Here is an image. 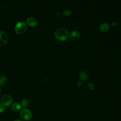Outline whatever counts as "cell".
<instances>
[{"label": "cell", "instance_id": "1", "mask_svg": "<svg viewBox=\"0 0 121 121\" xmlns=\"http://www.w3.org/2000/svg\"><path fill=\"white\" fill-rule=\"evenodd\" d=\"M55 36L59 40L64 41L67 40L69 36L68 31L64 28H58L55 31Z\"/></svg>", "mask_w": 121, "mask_h": 121}, {"label": "cell", "instance_id": "2", "mask_svg": "<svg viewBox=\"0 0 121 121\" xmlns=\"http://www.w3.org/2000/svg\"><path fill=\"white\" fill-rule=\"evenodd\" d=\"M27 29V26L25 22L20 21L18 22L15 26V31L18 35H22L26 32Z\"/></svg>", "mask_w": 121, "mask_h": 121}, {"label": "cell", "instance_id": "3", "mask_svg": "<svg viewBox=\"0 0 121 121\" xmlns=\"http://www.w3.org/2000/svg\"><path fill=\"white\" fill-rule=\"evenodd\" d=\"M20 116L21 118L24 120H29L32 117L31 112L26 108L22 110L20 112Z\"/></svg>", "mask_w": 121, "mask_h": 121}, {"label": "cell", "instance_id": "4", "mask_svg": "<svg viewBox=\"0 0 121 121\" xmlns=\"http://www.w3.org/2000/svg\"><path fill=\"white\" fill-rule=\"evenodd\" d=\"M0 102L5 106H9L12 102V98L10 95H5L1 97Z\"/></svg>", "mask_w": 121, "mask_h": 121}, {"label": "cell", "instance_id": "5", "mask_svg": "<svg viewBox=\"0 0 121 121\" xmlns=\"http://www.w3.org/2000/svg\"><path fill=\"white\" fill-rule=\"evenodd\" d=\"M8 35L4 31H0V45H5L8 41Z\"/></svg>", "mask_w": 121, "mask_h": 121}, {"label": "cell", "instance_id": "6", "mask_svg": "<svg viewBox=\"0 0 121 121\" xmlns=\"http://www.w3.org/2000/svg\"><path fill=\"white\" fill-rule=\"evenodd\" d=\"M26 23L30 26L34 27L37 26L38 24V21L35 17H30L27 19Z\"/></svg>", "mask_w": 121, "mask_h": 121}, {"label": "cell", "instance_id": "7", "mask_svg": "<svg viewBox=\"0 0 121 121\" xmlns=\"http://www.w3.org/2000/svg\"><path fill=\"white\" fill-rule=\"evenodd\" d=\"M80 36V34L79 32L77 31H73L70 32L69 35V37L70 40L72 41H75L78 40Z\"/></svg>", "mask_w": 121, "mask_h": 121}, {"label": "cell", "instance_id": "8", "mask_svg": "<svg viewBox=\"0 0 121 121\" xmlns=\"http://www.w3.org/2000/svg\"><path fill=\"white\" fill-rule=\"evenodd\" d=\"M111 26L107 23H104L100 25L99 26V29L103 32H106L109 30Z\"/></svg>", "mask_w": 121, "mask_h": 121}, {"label": "cell", "instance_id": "9", "mask_svg": "<svg viewBox=\"0 0 121 121\" xmlns=\"http://www.w3.org/2000/svg\"><path fill=\"white\" fill-rule=\"evenodd\" d=\"M11 109L14 112H18L21 109V105L18 103H14L12 104L11 106Z\"/></svg>", "mask_w": 121, "mask_h": 121}, {"label": "cell", "instance_id": "10", "mask_svg": "<svg viewBox=\"0 0 121 121\" xmlns=\"http://www.w3.org/2000/svg\"><path fill=\"white\" fill-rule=\"evenodd\" d=\"M79 77L81 80H86L89 78V76L87 74L84 70H81L79 72Z\"/></svg>", "mask_w": 121, "mask_h": 121}, {"label": "cell", "instance_id": "11", "mask_svg": "<svg viewBox=\"0 0 121 121\" xmlns=\"http://www.w3.org/2000/svg\"><path fill=\"white\" fill-rule=\"evenodd\" d=\"M21 105L24 108H26L29 105V102L28 100L26 98H24L22 100Z\"/></svg>", "mask_w": 121, "mask_h": 121}, {"label": "cell", "instance_id": "12", "mask_svg": "<svg viewBox=\"0 0 121 121\" xmlns=\"http://www.w3.org/2000/svg\"><path fill=\"white\" fill-rule=\"evenodd\" d=\"M7 81V78L5 76L0 77V86H3Z\"/></svg>", "mask_w": 121, "mask_h": 121}, {"label": "cell", "instance_id": "13", "mask_svg": "<svg viewBox=\"0 0 121 121\" xmlns=\"http://www.w3.org/2000/svg\"><path fill=\"white\" fill-rule=\"evenodd\" d=\"M71 11L69 9H65L63 12V14L65 17H68L70 16L71 15Z\"/></svg>", "mask_w": 121, "mask_h": 121}, {"label": "cell", "instance_id": "14", "mask_svg": "<svg viewBox=\"0 0 121 121\" xmlns=\"http://www.w3.org/2000/svg\"><path fill=\"white\" fill-rule=\"evenodd\" d=\"M5 111V106L3 104H0V113L3 112Z\"/></svg>", "mask_w": 121, "mask_h": 121}, {"label": "cell", "instance_id": "15", "mask_svg": "<svg viewBox=\"0 0 121 121\" xmlns=\"http://www.w3.org/2000/svg\"><path fill=\"white\" fill-rule=\"evenodd\" d=\"M88 88L91 90H94V88H95V86L92 83H90L88 84Z\"/></svg>", "mask_w": 121, "mask_h": 121}, {"label": "cell", "instance_id": "16", "mask_svg": "<svg viewBox=\"0 0 121 121\" xmlns=\"http://www.w3.org/2000/svg\"><path fill=\"white\" fill-rule=\"evenodd\" d=\"M117 23L116 22H112V23L111 24V25L110 26H112V27H115V26H117Z\"/></svg>", "mask_w": 121, "mask_h": 121}, {"label": "cell", "instance_id": "17", "mask_svg": "<svg viewBox=\"0 0 121 121\" xmlns=\"http://www.w3.org/2000/svg\"><path fill=\"white\" fill-rule=\"evenodd\" d=\"M60 13L59 12L56 13L55 14V16H56L57 17H59L60 16Z\"/></svg>", "mask_w": 121, "mask_h": 121}, {"label": "cell", "instance_id": "18", "mask_svg": "<svg viewBox=\"0 0 121 121\" xmlns=\"http://www.w3.org/2000/svg\"><path fill=\"white\" fill-rule=\"evenodd\" d=\"M77 85H78V86H80L81 85V82L80 81H79V82H78Z\"/></svg>", "mask_w": 121, "mask_h": 121}, {"label": "cell", "instance_id": "19", "mask_svg": "<svg viewBox=\"0 0 121 121\" xmlns=\"http://www.w3.org/2000/svg\"><path fill=\"white\" fill-rule=\"evenodd\" d=\"M14 121H22L20 120H16Z\"/></svg>", "mask_w": 121, "mask_h": 121}, {"label": "cell", "instance_id": "20", "mask_svg": "<svg viewBox=\"0 0 121 121\" xmlns=\"http://www.w3.org/2000/svg\"></svg>", "mask_w": 121, "mask_h": 121}]
</instances>
